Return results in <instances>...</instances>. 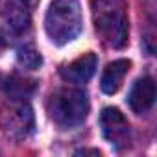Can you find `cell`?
<instances>
[{
	"label": "cell",
	"mask_w": 157,
	"mask_h": 157,
	"mask_svg": "<svg viewBox=\"0 0 157 157\" xmlns=\"http://www.w3.org/2000/svg\"><path fill=\"white\" fill-rule=\"evenodd\" d=\"M129 67H131L129 59H117L105 67V70L102 74V80H100V87L105 94H115L120 89Z\"/></svg>",
	"instance_id": "cell-9"
},
{
	"label": "cell",
	"mask_w": 157,
	"mask_h": 157,
	"mask_svg": "<svg viewBox=\"0 0 157 157\" xmlns=\"http://www.w3.org/2000/svg\"><path fill=\"white\" fill-rule=\"evenodd\" d=\"M94 28L111 48H124L128 44V11L124 0H93Z\"/></svg>",
	"instance_id": "cell-1"
},
{
	"label": "cell",
	"mask_w": 157,
	"mask_h": 157,
	"mask_svg": "<svg viewBox=\"0 0 157 157\" xmlns=\"http://www.w3.org/2000/svg\"><path fill=\"white\" fill-rule=\"evenodd\" d=\"M4 21L11 33H22L32 22V0H8L4 8Z\"/></svg>",
	"instance_id": "cell-6"
},
{
	"label": "cell",
	"mask_w": 157,
	"mask_h": 157,
	"mask_svg": "<svg viewBox=\"0 0 157 157\" xmlns=\"http://www.w3.org/2000/svg\"><path fill=\"white\" fill-rule=\"evenodd\" d=\"M83 28L82 6L78 0H54L44 17L46 35L54 44H67L80 35Z\"/></svg>",
	"instance_id": "cell-2"
},
{
	"label": "cell",
	"mask_w": 157,
	"mask_h": 157,
	"mask_svg": "<svg viewBox=\"0 0 157 157\" xmlns=\"http://www.w3.org/2000/svg\"><path fill=\"white\" fill-rule=\"evenodd\" d=\"M33 91H35V82L21 78V76H11L8 80V83H6V93L13 100H24Z\"/></svg>",
	"instance_id": "cell-10"
},
{
	"label": "cell",
	"mask_w": 157,
	"mask_h": 157,
	"mask_svg": "<svg viewBox=\"0 0 157 157\" xmlns=\"http://www.w3.org/2000/svg\"><path fill=\"white\" fill-rule=\"evenodd\" d=\"M48 115L61 129L78 128L89 115V96L83 89H61L54 93L46 104Z\"/></svg>",
	"instance_id": "cell-3"
},
{
	"label": "cell",
	"mask_w": 157,
	"mask_h": 157,
	"mask_svg": "<svg viewBox=\"0 0 157 157\" xmlns=\"http://www.w3.org/2000/svg\"><path fill=\"white\" fill-rule=\"evenodd\" d=\"M4 129H6L8 137L17 139V140L28 137V135L32 133V129H33V113H32L30 105H21V107H17V109L10 115V118H8Z\"/></svg>",
	"instance_id": "cell-8"
},
{
	"label": "cell",
	"mask_w": 157,
	"mask_h": 157,
	"mask_svg": "<svg viewBox=\"0 0 157 157\" xmlns=\"http://www.w3.org/2000/svg\"><path fill=\"white\" fill-rule=\"evenodd\" d=\"M96 67H98V57H96V54L89 52V54H83L82 57L74 59L72 63L65 65L61 68V78L68 83L82 85V83H87L94 76Z\"/></svg>",
	"instance_id": "cell-5"
},
{
	"label": "cell",
	"mask_w": 157,
	"mask_h": 157,
	"mask_svg": "<svg viewBox=\"0 0 157 157\" xmlns=\"http://www.w3.org/2000/svg\"><path fill=\"white\" fill-rule=\"evenodd\" d=\"M100 126L105 140L113 144L115 148H124L129 142L131 131H129V122L126 117L117 109V107H105L100 115Z\"/></svg>",
	"instance_id": "cell-4"
},
{
	"label": "cell",
	"mask_w": 157,
	"mask_h": 157,
	"mask_svg": "<svg viewBox=\"0 0 157 157\" xmlns=\"http://www.w3.org/2000/svg\"><path fill=\"white\" fill-rule=\"evenodd\" d=\"M155 102V83L150 76L146 78H140V80H137L128 94V105L131 107L133 113L137 115H142L146 111L151 109Z\"/></svg>",
	"instance_id": "cell-7"
},
{
	"label": "cell",
	"mask_w": 157,
	"mask_h": 157,
	"mask_svg": "<svg viewBox=\"0 0 157 157\" xmlns=\"http://www.w3.org/2000/svg\"><path fill=\"white\" fill-rule=\"evenodd\" d=\"M6 46H8V37H6L2 32H0V52H2Z\"/></svg>",
	"instance_id": "cell-12"
},
{
	"label": "cell",
	"mask_w": 157,
	"mask_h": 157,
	"mask_svg": "<svg viewBox=\"0 0 157 157\" xmlns=\"http://www.w3.org/2000/svg\"><path fill=\"white\" fill-rule=\"evenodd\" d=\"M17 63H19L22 68L35 70V68L41 67L43 57H41L39 50H37L33 44H24V46H21L19 52H17Z\"/></svg>",
	"instance_id": "cell-11"
}]
</instances>
